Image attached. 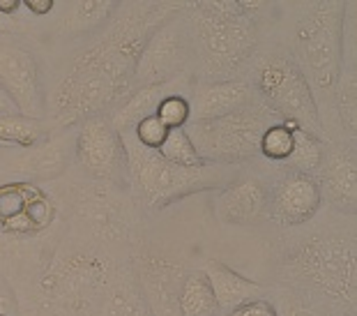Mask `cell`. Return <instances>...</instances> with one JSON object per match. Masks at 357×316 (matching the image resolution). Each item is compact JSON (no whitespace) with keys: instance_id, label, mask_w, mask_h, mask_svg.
<instances>
[{"instance_id":"cell-1","label":"cell","mask_w":357,"mask_h":316,"mask_svg":"<svg viewBox=\"0 0 357 316\" xmlns=\"http://www.w3.org/2000/svg\"><path fill=\"white\" fill-rule=\"evenodd\" d=\"M180 3H120L102 33L74 42L47 81V118L56 130L109 114L132 90L136 60L148 35Z\"/></svg>"},{"instance_id":"cell-2","label":"cell","mask_w":357,"mask_h":316,"mask_svg":"<svg viewBox=\"0 0 357 316\" xmlns=\"http://www.w3.org/2000/svg\"><path fill=\"white\" fill-rule=\"evenodd\" d=\"M194 47V81L245 79L261 51L265 30L279 17L277 3L261 0H199L182 3Z\"/></svg>"},{"instance_id":"cell-3","label":"cell","mask_w":357,"mask_h":316,"mask_svg":"<svg viewBox=\"0 0 357 316\" xmlns=\"http://www.w3.org/2000/svg\"><path fill=\"white\" fill-rule=\"evenodd\" d=\"M293 14H281L272 30L281 33V51L295 63L314 93L318 114L332 109V95L344 67L346 3L314 0L286 5Z\"/></svg>"},{"instance_id":"cell-4","label":"cell","mask_w":357,"mask_h":316,"mask_svg":"<svg viewBox=\"0 0 357 316\" xmlns=\"http://www.w3.org/2000/svg\"><path fill=\"white\" fill-rule=\"evenodd\" d=\"M127 155V173H129V192L139 199L143 206L159 210L192 194L222 190L238 176L240 167L229 164L205 162L201 167L185 169L166 162L155 150L143 148L132 137V132L120 134Z\"/></svg>"},{"instance_id":"cell-5","label":"cell","mask_w":357,"mask_h":316,"mask_svg":"<svg viewBox=\"0 0 357 316\" xmlns=\"http://www.w3.org/2000/svg\"><path fill=\"white\" fill-rule=\"evenodd\" d=\"M116 266L104 247L72 238L51 254L40 293L65 316H95Z\"/></svg>"},{"instance_id":"cell-6","label":"cell","mask_w":357,"mask_h":316,"mask_svg":"<svg viewBox=\"0 0 357 316\" xmlns=\"http://www.w3.org/2000/svg\"><path fill=\"white\" fill-rule=\"evenodd\" d=\"M245 81L252 86L258 100L277 116L279 123H291L328 141L314 93L284 51H258Z\"/></svg>"},{"instance_id":"cell-7","label":"cell","mask_w":357,"mask_h":316,"mask_svg":"<svg viewBox=\"0 0 357 316\" xmlns=\"http://www.w3.org/2000/svg\"><path fill=\"white\" fill-rule=\"evenodd\" d=\"M272 123H279L277 116L258 97H254L252 104L231 116L208 120V123L189 120L185 132L203 162L242 167L258 157L261 137Z\"/></svg>"},{"instance_id":"cell-8","label":"cell","mask_w":357,"mask_h":316,"mask_svg":"<svg viewBox=\"0 0 357 316\" xmlns=\"http://www.w3.org/2000/svg\"><path fill=\"white\" fill-rule=\"evenodd\" d=\"M72 210L81 236L104 250L111 245H123L132 238L136 217L132 192L86 180L72 190Z\"/></svg>"},{"instance_id":"cell-9","label":"cell","mask_w":357,"mask_h":316,"mask_svg":"<svg viewBox=\"0 0 357 316\" xmlns=\"http://www.w3.org/2000/svg\"><path fill=\"white\" fill-rule=\"evenodd\" d=\"M185 77L194 79V47L180 3V10L169 14L148 35L134 67L132 90L146 86H166Z\"/></svg>"},{"instance_id":"cell-10","label":"cell","mask_w":357,"mask_h":316,"mask_svg":"<svg viewBox=\"0 0 357 316\" xmlns=\"http://www.w3.org/2000/svg\"><path fill=\"white\" fill-rule=\"evenodd\" d=\"M0 90L26 118H47V74L24 33H0Z\"/></svg>"},{"instance_id":"cell-11","label":"cell","mask_w":357,"mask_h":316,"mask_svg":"<svg viewBox=\"0 0 357 316\" xmlns=\"http://www.w3.org/2000/svg\"><path fill=\"white\" fill-rule=\"evenodd\" d=\"M74 162L86 180L129 192L125 146L109 114L90 116L74 125Z\"/></svg>"},{"instance_id":"cell-12","label":"cell","mask_w":357,"mask_h":316,"mask_svg":"<svg viewBox=\"0 0 357 316\" xmlns=\"http://www.w3.org/2000/svg\"><path fill=\"white\" fill-rule=\"evenodd\" d=\"M300 277L316 293L348 300L355 298V245L353 238H316L302 247L295 259Z\"/></svg>"},{"instance_id":"cell-13","label":"cell","mask_w":357,"mask_h":316,"mask_svg":"<svg viewBox=\"0 0 357 316\" xmlns=\"http://www.w3.org/2000/svg\"><path fill=\"white\" fill-rule=\"evenodd\" d=\"M74 160V127L56 130L35 148H14L0 153V178L7 183H44L56 180Z\"/></svg>"},{"instance_id":"cell-14","label":"cell","mask_w":357,"mask_h":316,"mask_svg":"<svg viewBox=\"0 0 357 316\" xmlns=\"http://www.w3.org/2000/svg\"><path fill=\"white\" fill-rule=\"evenodd\" d=\"M150 316H182L180 291L189 270L162 254L141 252L129 259Z\"/></svg>"},{"instance_id":"cell-15","label":"cell","mask_w":357,"mask_h":316,"mask_svg":"<svg viewBox=\"0 0 357 316\" xmlns=\"http://www.w3.org/2000/svg\"><path fill=\"white\" fill-rule=\"evenodd\" d=\"M272 183L261 173L235 176L229 185L217 190L215 213L226 224L258 227L270 220Z\"/></svg>"},{"instance_id":"cell-16","label":"cell","mask_w":357,"mask_h":316,"mask_svg":"<svg viewBox=\"0 0 357 316\" xmlns=\"http://www.w3.org/2000/svg\"><path fill=\"white\" fill-rule=\"evenodd\" d=\"M53 222V201L30 183L0 185V231L7 236H35Z\"/></svg>"},{"instance_id":"cell-17","label":"cell","mask_w":357,"mask_h":316,"mask_svg":"<svg viewBox=\"0 0 357 316\" xmlns=\"http://www.w3.org/2000/svg\"><path fill=\"white\" fill-rule=\"evenodd\" d=\"M321 206V187L314 176L281 169V173L272 180L270 220L284 227H300L314 220Z\"/></svg>"},{"instance_id":"cell-18","label":"cell","mask_w":357,"mask_h":316,"mask_svg":"<svg viewBox=\"0 0 357 316\" xmlns=\"http://www.w3.org/2000/svg\"><path fill=\"white\" fill-rule=\"evenodd\" d=\"M118 5L120 0H53L51 26L47 28L51 40L74 44L102 33Z\"/></svg>"},{"instance_id":"cell-19","label":"cell","mask_w":357,"mask_h":316,"mask_svg":"<svg viewBox=\"0 0 357 316\" xmlns=\"http://www.w3.org/2000/svg\"><path fill=\"white\" fill-rule=\"evenodd\" d=\"M321 197L339 213H355L357 199V157L355 141H330L323 164L316 173Z\"/></svg>"},{"instance_id":"cell-20","label":"cell","mask_w":357,"mask_h":316,"mask_svg":"<svg viewBox=\"0 0 357 316\" xmlns=\"http://www.w3.org/2000/svg\"><path fill=\"white\" fill-rule=\"evenodd\" d=\"M256 93L245 79L233 81H194L189 88V109L194 123H208L252 104Z\"/></svg>"},{"instance_id":"cell-21","label":"cell","mask_w":357,"mask_h":316,"mask_svg":"<svg viewBox=\"0 0 357 316\" xmlns=\"http://www.w3.org/2000/svg\"><path fill=\"white\" fill-rule=\"evenodd\" d=\"M192 84H194V79L185 77V79H178V81L166 84V86L134 88L116 109L109 111V118H111L113 127L118 130V134L132 132L143 118L157 114L159 102H162L166 95H171V93H187L189 95V88H192Z\"/></svg>"},{"instance_id":"cell-22","label":"cell","mask_w":357,"mask_h":316,"mask_svg":"<svg viewBox=\"0 0 357 316\" xmlns=\"http://www.w3.org/2000/svg\"><path fill=\"white\" fill-rule=\"evenodd\" d=\"M203 275L208 277L210 289L215 293L219 316L231 314L238 310V307L254 303V300L263 298L265 293H268L263 284L235 273L233 268L224 266L222 261H208L203 268Z\"/></svg>"},{"instance_id":"cell-23","label":"cell","mask_w":357,"mask_h":316,"mask_svg":"<svg viewBox=\"0 0 357 316\" xmlns=\"http://www.w3.org/2000/svg\"><path fill=\"white\" fill-rule=\"evenodd\" d=\"M95 316H150L129 261L118 263L113 270Z\"/></svg>"},{"instance_id":"cell-24","label":"cell","mask_w":357,"mask_h":316,"mask_svg":"<svg viewBox=\"0 0 357 316\" xmlns=\"http://www.w3.org/2000/svg\"><path fill=\"white\" fill-rule=\"evenodd\" d=\"M332 114L337 118L339 141H355V116H357V72L355 63L341 67L337 86L332 95Z\"/></svg>"},{"instance_id":"cell-25","label":"cell","mask_w":357,"mask_h":316,"mask_svg":"<svg viewBox=\"0 0 357 316\" xmlns=\"http://www.w3.org/2000/svg\"><path fill=\"white\" fill-rule=\"evenodd\" d=\"M56 132L49 120L26 118L21 114L0 116V148H35Z\"/></svg>"},{"instance_id":"cell-26","label":"cell","mask_w":357,"mask_h":316,"mask_svg":"<svg viewBox=\"0 0 357 316\" xmlns=\"http://www.w3.org/2000/svg\"><path fill=\"white\" fill-rule=\"evenodd\" d=\"M293 139H295L293 153L281 164V169L307 173V176L316 178V173L323 164L325 150H328V141H323L321 137H316V134H311V132L300 130V127L293 130Z\"/></svg>"},{"instance_id":"cell-27","label":"cell","mask_w":357,"mask_h":316,"mask_svg":"<svg viewBox=\"0 0 357 316\" xmlns=\"http://www.w3.org/2000/svg\"><path fill=\"white\" fill-rule=\"evenodd\" d=\"M180 314L182 316H219L215 293L210 289L203 270H192L185 277L180 291Z\"/></svg>"},{"instance_id":"cell-28","label":"cell","mask_w":357,"mask_h":316,"mask_svg":"<svg viewBox=\"0 0 357 316\" xmlns=\"http://www.w3.org/2000/svg\"><path fill=\"white\" fill-rule=\"evenodd\" d=\"M277 316H325L321 305L316 303V291L286 287L275 293L270 300Z\"/></svg>"},{"instance_id":"cell-29","label":"cell","mask_w":357,"mask_h":316,"mask_svg":"<svg viewBox=\"0 0 357 316\" xmlns=\"http://www.w3.org/2000/svg\"><path fill=\"white\" fill-rule=\"evenodd\" d=\"M293 130H295V125H291V123H272L261 137L258 157H263V160L279 164L281 167L293 153V146H295Z\"/></svg>"},{"instance_id":"cell-30","label":"cell","mask_w":357,"mask_h":316,"mask_svg":"<svg viewBox=\"0 0 357 316\" xmlns=\"http://www.w3.org/2000/svg\"><path fill=\"white\" fill-rule=\"evenodd\" d=\"M159 155L164 157L166 162L176 164V167H185V169H194L205 164L201 160V155L196 153L194 144L189 141L185 127H178V130H169V137L162 144V148L157 150Z\"/></svg>"},{"instance_id":"cell-31","label":"cell","mask_w":357,"mask_h":316,"mask_svg":"<svg viewBox=\"0 0 357 316\" xmlns=\"http://www.w3.org/2000/svg\"><path fill=\"white\" fill-rule=\"evenodd\" d=\"M169 130H178V127H187L192 120V109H189L187 93H171L166 95L157 107L155 114Z\"/></svg>"},{"instance_id":"cell-32","label":"cell","mask_w":357,"mask_h":316,"mask_svg":"<svg viewBox=\"0 0 357 316\" xmlns=\"http://www.w3.org/2000/svg\"><path fill=\"white\" fill-rule=\"evenodd\" d=\"M132 137L139 141L143 148L155 150V153H157V150L162 148V144L166 141V137H169V127H166L157 116H148L134 127Z\"/></svg>"},{"instance_id":"cell-33","label":"cell","mask_w":357,"mask_h":316,"mask_svg":"<svg viewBox=\"0 0 357 316\" xmlns=\"http://www.w3.org/2000/svg\"><path fill=\"white\" fill-rule=\"evenodd\" d=\"M0 316H19L17 291L3 275H0Z\"/></svg>"},{"instance_id":"cell-34","label":"cell","mask_w":357,"mask_h":316,"mask_svg":"<svg viewBox=\"0 0 357 316\" xmlns=\"http://www.w3.org/2000/svg\"><path fill=\"white\" fill-rule=\"evenodd\" d=\"M226 316H277V312H275V307H272L270 300L258 298V300H254V303L242 305L235 312L226 314Z\"/></svg>"},{"instance_id":"cell-35","label":"cell","mask_w":357,"mask_h":316,"mask_svg":"<svg viewBox=\"0 0 357 316\" xmlns=\"http://www.w3.org/2000/svg\"><path fill=\"white\" fill-rule=\"evenodd\" d=\"M21 7L37 19H47L53 12V0H21Z\"/></svg>"},{"instance_id":"cell-36","label":"cell","mask_w":357,"mask_h":316,"mask_svg":"<svg viewBox=\"0 0 357 316\" xmlns=\"http://www.w3.org/2000/svg\"><path fill=\"white\" fill-rule=\"evenodd\" d=\"M21 0H0V14L10 19H19Z\"/></svg>"},{"instance_id":"cell-37","label":"cell","mask_w":357,"mask_h":316,"mask_svg":"<svg viewBox=\"0 0 357 316\" xmlns=\"http://www.w3.org/2000/svg\"><path fill=\"white\" fill-rule=\"evenodd\" d=\"M21 30H24L21 19H10L0 14V33H21Z\"/></svg>"},{"instance_id":"cell-38","label":"cell","mask_w":357,"mask_h":316,"mask_svg":"<svg viewBox=\"0 0 357 316\" xmlns=\"http://www.w3.org/2000/svg\"><path fill=\"white\" fill-rule=\"evenodd\" d=\"M7 114H17V109H14V104L7 100V95L0 90V116H7Z\"/></svg>"}]
</instances>
